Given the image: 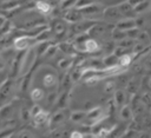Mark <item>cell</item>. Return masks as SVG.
Returning <instances> with one entry per match:
<instances>
[{
  "instance_id": "6da1fadb",
  "label": "cell",
  "mask_w": 151,
  "mask_h": 138,
  "mask_svg": "<svg viewBox=\"0 0 151 138\" xmlns=\"http://www.w3.org/2000/svg\"><path fill=\"white\" fill-rule=\"evenodd\" d=\"M37 57H38V55H37L35 51H34L32 47L28 48V50H26V52H24V55H22V60H21L19 74L24 75V74H26L27 72H29V70L33 67V64H34Z\"/></svg>"
},
{
  "instance_id": "7a4b0ae2",
  "label": "cell",
  "mask_w": 151,
  "mask_h": 138,
  "mask_svg": "<svg viewBox=\"0 0 151 138\" xmlns=\"http://www.w3.org/2000/svg\"><path fill=\"white\" fill-rule=\"evenodd\" d=\"M34 44H37L35 38L29 35V34H26V35H21V37H18V38L14 39L13 48H14V51L22 52V51H26V50L31 48Z\"/></svg>"
},
{
  "instance_id": "3957f363",
  "label": "cell",
  "mask_w": 151,
  "mask_h": 138,
  "mask_svg": "<svg viewBox=\"0 0 151 138\" xmlns=\"http://www.w3.org/2000/svg\"><path fill=\"white\" fill-rule=\"evenodd\" d=\"M53 34L57 39H64L67 34V26L66 21L64 19H53V26H52Z\"/></svg>"
},
{
  "instance_id": "277c9868",
  "label": "cell",
  "mask_w": 151,
  "mask_h": 138,
  "mask_svg": "<svg viewBox=\"0 0 151 138\" xmlns=\"http://www.w3.org/2000/svg\"><path fill=\"white\" fill-rule=\"evenodd\" d=\"M84 17L80 12L79 8L77 7H72V8H68V9H65V13L63 14V19L66 21V22H70V24H74L79 20H81Z\"/></svg>"
},
{
  "instance_id": "5b68a950",
  "label": "cell",
  "mask_w": 151,
  "mask_h": 138,
  "mask_svg": "<svg viewBox=\"0 0 151 138\" xmlns=\"http://www.w3.org/2000/svg\"><path fill=\"white\" fill-rule=\"evenodd\" d=\"M107 29V26L105 25V24H101V22H94L90 28H88V31H87V35L90 37V38H94V39H97V38H101L103 35H105L106 34V31Z\"/></svg>"
},
{
  "instance_id": "8992f818",
  "label": "cell",
  "mask_w": 151,
  "mask_h": 138,
  "mask_svg": "<svg viewBox=\"0 0 151 138\" xmlns=\"http://www.w3.org/2000/svg\"><path fill=\"white\" fill-rule=\"evenodd\" d=\"M96 22V20H85V19H81V20H79V21H77V22H74L73 24V26H72V29H73V32L74 33H77V34H79V33H87V31H88V28L93 25Z\"/></svg>"
},
{
  "instance_id": "52a82bcc",
  "label": "cell",
  "mask_w": 151,
  "mask_h": 138,
  "mask_svg": "<svg viewBox=\"0 0 151 138\" xmlns=\"http://www.w3.org/2000/svg\"><path fill=\"white\" fill-rule=\"evenodd\" d=\"M103 18L105 20H109V21H112V20L117 21L120 18H123V15L119 12L118 6H110V7H107L103 11Z\"/></svg>"
},
{
  "instance_id": "ba28073f",
  "label": "cell",
  "mask_w": 151,
  "mask_h": 138,
  "mask_svg": "<svg viewBox=\"0 0 151 138\" xmlns=\"http://www.w3.org/2000/svg\"><path fill=\"white\" fill-rule=\"evenodd\" d=\"M41 83L44 85V87L46 88H52V87H57L58 84H59V80H58V75L55 72L51 71L48 73H45L42 79H41Z\"/></svg>"
},
{
  "instance_id": "9c48e42d",
  "label": "cell",
  "mask_w": 151,
  "mask_h": 138,
  "mask_svg": "<svg viewBox=\"0 0 151 138\" xmlns=\"http://www.w3.org/2000/svg\"><path fill=\"white\" fill-rule=\"evenodd\" d=\"M103 118H104V111H103V109L99 107V106L92 107L90 111L86 112V119H87L90 123H98V121H100Z\"/></svg>"
},
{
  "instance_id": "30bf717a",
  "label": "cell",
  "mask_w": 151,
  "mask_h": 138,
  "mask_svg": "<svg viewBox=\"0 0 151 138\" xmlns=\"http://www.w3.org/2000/svg\"><path fill=\"white\" fill-rule=\"evenodd\" d=\"M114 26L118 27V28H120V29L126 31V29L132 28V27L136 26V19L134 18H131V17H123L119 20H117V22H116Z\"/></svg>"
},
{
  "instance_id": "8fae6325",
  "label": "cell",
  "mask_w": 151,
  "mask_h": 138,
  "mask_svg": "<svg viewBox=\"0 0 151 138\" xmlns=\"http://www.w3.org/2000/svg\"><path fill=\"white\" fill-rule=\"evenodd\" d=\"M65 119H66V114H65L64 111L60 110V111H57L53 116H51L48 123H50V126L53 125V129H58L65 121Z\"/></svg>"
},
{
  "instance_id": "7c38bea8",
  "label": "cell",
  "mask_w": 151,
  "mask_h": 138,
  "mask_svg": "<svg viewBox=\"0 0 151 138\" xmlns=\"http://www.w3.org/2000/svg\"><path fill=\"white\" fill-rule=\"evenodd\" d=\"M12 90H13V81L11 79H7L6 81H4L2 85L0 86V101L6 100L12 93Z\"/></svg>"
},
{
  "instance_id": "4fadbf2b",
  "label": "cell",
  "mask_w": 151,
  "mask_h": 138,
  "mask_svg": "<svg viewBox=\"0 0 151 138\" xmlns=\"http://www.w3.org/2000/svg\"><path fill=\"white\" fill-rule=\"evenodd\" d=\"M127 93H126V91H124V90H122V88H116V91L113 92V101H114V104H116V106L117 107H120V106H123L125 103H126V100H127Z\"/></svg>"
},
{
  "instance_id": "5bb4252c",
  "label": "cell",
  "mask_w": 151,
  "mask_h": 138,
  "mask_svg": "<svg viewBox=\"0 0 151 138\" xmlns=\"http://www.w3.org/2000/svg\"><path fill=\"white\" fill-rule=\"evenodd\" d=\"M32 119H33V123H34L37 126H39V125H44V124L48 123L50 116H48V113H47L46 111H44V110L41 109L39 112H37L34 116H32Z\"/></svg>"
},
{
  "instance_id": "9a60e30c",
  "label": "cell",
  "mask_w": 151,
  "mask_h": 138,
  "mask_svg": "<svg viewBox=\"0 0 151 138\" xmlns=\"http://www.w3.org/2000/svg\"><path fill=\"white\" fill-rule=\"evenodd\" d=\"M80 12H81V14H83V17L85 18V17H92V15H96V14H98L99 12H100V6H98V5H96V4H90V5H87V6H85V7H83V8H80Z\"/></svg>"
},
{
  "instance_id": "2e32d148",
  "label": "cell",
  "mask_w": 151,
  "mask_h": 138,
  "mask_svg": "<svg viewBox=\"0 0 151 138\" xmlns=\"http://www.w3.org/2000/svg\"><path fill=\"white\" fill-rule=\"evenodd\" d=\"M125 86H126L127 93L134 94V93H137V91H138L139 87L142 86V83H140V80H139L137 77H133V78H131V79L127 81V84H126Z\"/></svg>"
},
{
  "instance_id": "e0dca14e",
  "label": "cell",
  "mask_w": 151,
  "mask_h": 138,
  "mask_svg": "<svg viewBox=\"0 0 151 138\" xmlns=\"http://www.w3.org/2000/svg\"><path fill=\"white\" fill-rule=\"evenodd\" d=\"M118 61H119V58L114 53H110L103 58V64L106 68H112L118 66Z\"/></svg>"
},
{
  "instance_id": "ac0fdd59",
  "label": "cell",
  "mask_w": 151,
  "mask_h": 138,
  "mask_svg": "<svg viewBox=\"0 0 151 138\" xmlns=\"http://www.w3.org/2000/svg\"><path fill=\"white\" fill-rule=\"evenodd\" d=\"M119 116L123 120L125 121H130L133 118V111L131 109V105L124 104L123 106H120V111H119Z\"/></svg>"
},
{
  "instance_id": "d6986e66",
  "label": "cell",
  "mask_w": 151,
  "mask_h": 138,
  "mask_svg": "<svg viewBox=\"0 0 151 138\" xmlns=\"http://www.w3.org/2000/svg\"><path fill=\"white\" fill-rule=\"evenodd\" d=\"M58 48L61 51V52H64L65 54H67V55H72L73 57V54L76 53V47H74V45L72 44V42H70V41H61L59 45H58Z\"/></svg>"
},
{
  "instance_id": "ffe728a7",
  "label": "cell",
  "mask_w": 151,
  "mask_h": 138,
  "mask_svg": "<svg viewBox=\"0 0 151 138\" xmlns=\"http://www.w3.org/2000/svg\"><path fill=\"white\" fill-rule=\"evenodd\" d=\"M84 48L86 52H90V53H94V52H98L100 46L98 44V41L94 39V38H88L86 39L85 44H84Z\"/></svg>"
},
{
  "instance_id": "44dd1931",
  "label": "cell",
  "mask_w": 151,
  "mask_h": 138,
  "mask_svg": "<svg viewBox=\"0 0 151 138\" xmlns=\"http://www.w3.org/2000/svg\"><path fill=\"white\" fill-rule=\"evenodd\" d=\"M131 109H132V111H133V116L134 114H137V116H140V114H143L144 112H145V109H146V106L143 104V101L140 100V99H136V98H133V100H132V105H131Z\"/></svg>"
},
{
  "instance_id": "7402d4cb",
  "label": "cell",
  "mask_w": 151,
  "mask_h": 138,
  "mask_svg": "<svg viewBox=\"0 0 151 138\" xmlns=\"http://www.w3.org/2000/svg\"><path fill=\"white\" fill-rule=\"evenodd\" d=\"M13 113H14V109L11 104H5L0 107V118L1 119L7 120V119L12 118Z\"/></svg>"
},
{
  "instance_id": "603a6c76",
  "label": "cell",
  "mask_w": 151,
  "mask_h": 138,
  "mask_svg": "<svg viewBox=\"0 0 151 138\" xmlns=\"http://www.w3.org/2000/svg\"><path fill=\"white\" fill-rule=\"evenodd\" d=\"M118 9H119V12L122 13L123 17H130L132 13H134L133 6H132L127 0H126L125 2L119 4V5H118Z\"/></svg>"
},
{
  "instance_id": "cb8c5ba5",
  "label": "cell",
  "mask_w": 151,
  "mask_h": 138,
  "mask_svg": "<svg viewBox=\"0 0 151 138\" xmlns=\"http://www.w3.org/2000/svg\"><path fill=\"white\" fill-rule=\"evenodd\" d=\"M35 9L42 14H48L52 11V6L46 2V0H39L35 2Z\"/></svg>"
},
{
  "instance_id": "d4e9b609",
  "label": "cell",
  "mask_w": 151,
  "mask_h": 138,
  "mask_svg": "<svg viewBox=\"0 0 151 138\" xmlns=\"http://www.w3.org/2000/svg\"><path fill=\"white\" fill-rule=\"evenodd\" d=\"M151 9V0H142L140 2H138L134 7H133V11L136 14L138 13H143V12H146Z\"/></svg>"
},
{
  "instance_id": "484cf974",
  "label": "cell",
  "mask_w": 151,
  "mask_h": 138,
  "mask_svg": "<svg viewBox=\"0 0 151 138\" xmlns=\"http://www.w3.org/2000/svg\"><path fill=\"white\" fill-rule=\"evenodd\" d=\"M133 55H134V53H125V54H123L122 57H119V61H118V65L120 66V67H127L131 63H132V60H133Z\"/></svg>"
},
{
  "instance_id": "4316f807",
  "label": "cell",
  "mask_w": 151,
  "mask_h": 138,
  "mask_svg": "<svg viewBox=\"0 0 151 138\" xmlns=\"http://www.w3.org/2000/svg\"><path fill=\"white\" fill-rule=\"evenodd\" d=\"M70 119L72 121H74V123H83L86 119V112L85 111H80V110L73 111L70 114Z\"/></svg>"
},
{
  "instance_id": "83f0119b",
  "label": "cell",
  "mask_w": 151,
  "mask_h": 138,
  "mask_svg": "<svg viewBox=\"0 0 151 138\" xmlns=\"http://www.w3.org/2000/svg\"><path fill=\"white\" fill-rule=\"evenodd\" d=\"M125 37H126V32L124 29H120V28H118L116 26L111 29V38H112V40H114V41L118 42L119 40L124 39Z\"/></svg>"
},
{
  "instance_id": "f1b7e54d",
  "label": "cell",
  "mask_w": 151,
  "mask_h": 138,
  "mask_svg": "<svg viewBox=\"0 0 151 138\" xmlns=\"http://www.w3.org/2000/svg\"><path fill=\"white\" fill-rule=\"evenodd\" d=\"M34 38H35L37 42H38V41H51V38H52V31L47 27L46 29H44V31H41L39 34H37Z\"/></svg>"
},
{
  "instance_id": "f546056e",
  "label": "cell",
  "mask_w": 151,
  "mask_h": 138,
  "mask_svg": "<svg viewBox=\"0 0 151 138\" xmlns=\"http://www.w3.org/2000/svg\"><path fill=\"white\" fill-rule=\"evenodd\" d=\"M50 44H51V41H38L37 42V46L34 48L37 55H42L46 52V50L50 46Z\"/></svg>"
},
{
  "instance_id": "4dcf8cb0",
  "label": "cell",
  "mask_w": 151,
  "mask_h": 138,
  "mask_svg": "<svg viewBox=\"0 0 151 138\" xmlns=\"http://www.w3.org/2000/svg\"><path fill=\"white\" fill-rule=\"evenodd\" d=\"M31 99L33 100V101H40L42 98H44V96H45V93H44V91L40 88V87H34V88H32V91H31Z\"/></svg>"
},
{
  "instance_id": "1f68e13d",
  "label": "cell",
  "mask_w": 151,
  "mask_h": 138,
  "mask_svg": "<svg viewBox=\"0 0 151 138\" xmlns=\"http://www.w3.org/2000/svg\"><path fill=\"white\" fill-rule=\"evenodd\" d=\"M59 51V48H58V45H55V44H50V46L47 47V50H46V52L44 53V55L46 57V58H52V57H54L55 54H57V52Z\"/></svg>"
},
{
  "instance_id": "d6a6232c",
  "label": "cell",
  "mask_w": 151,
  "mask_h": 138,
  "mask_svg": "<svg viewBox=\"0 0 151 138\" xmlns=\"http://www.w3.org/2000/svg\"><path fill=\"white\" fill-rule=\"evenodd\" d=\"M72 61H73V60H72V55H70V57H67V58L60 59L59 63H58V65H59V67H60L61 70H67V68L71 67Z\"/></svg>"
},
{
  "instance_id": "836d02e7",
  "label": "cell",
  "mask_w": 151,
  "mask_h": 138,
  "mask_svg": "<svg viewBox=\"0 0 151 138\" xmlns=\"http://www.w3.org/2000/svg\"><path fill=\"white\" fill-rule=\"evenodd\" d=\"M20 118L22 121H28L31 118H32V114H31V109L26 107V106H22L21 110H20Z\"/></svg>"
},
{
  "instance_id": "e575fe53",
  "label": "cell",
  "mask_w": 151,
  "mask_h": 138,
  "mask_svg": "<svg viewBox=\"0 0 151 138\" xmlns=\"http://www.w3.org/2000/svg\"><path fill=\"white\" fill-rule=\"evenodd\" d=\"M78 0H60V9L65 11V9H68V8H72V7H76V4H77Z\"/></svg>"
},
{
  "instance_id": "d590c367",
  "label": "cell",
  "mask_w": 151,
  "mask_h": 138,
  "mask_svg": "<svg viewBox=\"0 0 151 138\" xmlns=\"http://www.w3.org/2000/svg\"><path fill=\"white\" fill-rule=\"evenodd\" d=\"M133 44H134V39H131V38H127V37H125L124 39H122V40L118 41V45H119V46L125 47V48H127V50H129V48H132Z\"/></svg>"
},
{
  "instance_id": "8d00e7d4",
  "label": "cell",
  "mask_w": 151,
  "mask_h": 138,
  "mask_svg": "<svg viewBox=\"0 0 151 138\" xmlns=\"http://www.w3.org/2000/svg\"><path fill=\"white\" fill-rule=\"evenodd\" d=\"M125 32H126V37H127V38H131V39H134V40H136L137 37H138V34H139V32H140V29H139V27L134 26V27H132V28L126 29Z\"/></svg>"
},
{
  "instance_id": "74e56055",
  "label": "cell",
  "mask_w": 151,
  "mask_h": 138,
  "mask_svg": "<svg viewBox=\"0 0 151 138\" xmlns=\"http://www.w3.org/2000/svg\"><path fill=\"white\" fill-rule=\"evenodd\" d=\"M29 83H31V73H29V72H27L26 74H24V79H22V83H21L20 90H21L22 92L27 91V88H28V85H29Z\"/></svg>"
},
{
  "instance_id": "f35d334b",
  "label": "cell",
  "mask_w": 151,
  "mask_h": 138,
  "mask_svg": "<svg viewBox=\"0 0 151 138\" xmlns=\"http://www.w3.org/2000/svg\"><path fill=\"white\" fill-rule=\"evenodd\" d=\"M67 99H68V97H67V92H64L63 94H60V96H58V98H57V101H55V104L59 106V107H65L66 106V103H67Z\"/></svg>"
},
{
  "instance_id": "ab89813d",
  "label": "cell",
  "mask_w": 151,
  "mask_h": 138,
  "mask_svg": "<svg viewBox=\"0 0 151 138\" xmlns=\"http://www.w3.org/2000/svg\"><path fill=\"white\" fill-rule=\"evenodd\" d=\"M80 68H81V67L77 66V67H74V68L72 70V72L70 73V75H71V78H72L73 81H77V80L81 79V73H83V71H81Z\"/></svg>"
},
{
  "instance_id": "60d3db41",
  "label": "cell",
  "mask_w": 151,
  "mask_h": 138,
  "mask_svg": "<svg viewBox=\"0 0 151 138\" xmlns=\"http://www.w3.org/2000/svg\"><path fill=\"white\" fill-rule=\"evenodd\" d=\"M136 40H137V41H140V42H143V44L146 45V44L150 41V37H149V34L146 33V31H140Z\"/></svg>"
},
{
  "instance_id": "b9f144b4",
  "label": "cell",
  "mask_w": 151,
  "mask_h": 138,
  "mask_svg": "<svg viewBox=\"0 0 151 138\" xmlns=\"http://www.w3.org/2000/svg\"><path fill=\"white\" fill-rule=\"evenodd\" d=\"M143 50H145V44H143V42H140V41H134V44H133V46H132V53H134V54H138V53H140V52H143Z\"/></svg>"
},
{
  "instance_id": "7bdbcfd3",
  "label": "cell",
  "mask_w": 151,
  "mask_h": 138,
  "mask_svg": "<svg viewBox=\"0 0 151 138\" xmlns=\"http://www.w3.org/2000/svg\"><path fill=\"white\" fill-rule=\"evenodd\" d=\"M104 91H105V93H109V94L110 93H113L116 91V83L112 81V80L107 81L105 84V86H104Z\"/></svg>"
},
{
  "instance_id": "ee69618b",
  "label": "cell",
  "mask_w": 151,
  "mask_h": 138,
  "mask_svg": "<svg viewBox=\"0 0 151 138\" xmlns=\"http://www.w3.org/2000/svg\"><path fill=\"white\" fill-rule=\"evenodd\" d=\"M140 100L143 101V104H144L145 106L151 107V93H150V92H145V93L142 96Z\"/></svg>"
},
{
  "instance_id": "f6af8a7d",
  "label": "cell",
  "mask_w": 151,
  "mask_h": 138,
  "mask_svg": "<svg viewBox=\"0 0 151 138\" xmlns=\"http://www.w3.org/2000/svg\"><path fill=\"white\" fill-rule=\"evenodd\" d=\"M57 98H58V93L55 91L53 92H50L46 97V100H47V104H55L57 101Z\"/></svg>"
},
{
  "instance_id": "bcb514c9",
  "label": "cell",
  "mask_w": 151,
  "mask_h": 138,
  "mask_svg": "<svg viewBox=\"0 0 151 138\" xmlns=\"http://www.w3.org/2000/svg\"><path fill=\"white\" fill-rule=\"evenodd\" d=\"M92 2H93L92 0H78V1H77V4H76V7L80 9V8H83V7L87 6V5L92 4Z\"/></svg>"
},
{
  "instance_id": "7dc6e473",
  "label": "cell",
  "mask_w": 151,
  "mask_h": 138,
  "mask_svg": "<svg viewBox=\"0 0 151 138\" xmlns=\"http://www.w3.org/2000/svg\"><path fill=\"white\" fill-rule=\"evenodd\" d=\"M70 137L71 138H80V137H83V133L79 131H73L70 133Z\"/></svg>"
},
{
  "instance_id": "c3c4849f",
  "label": "cell",
  "mask_w": 151,
  "mask_h": 138,
  "mask_svg": "<svg viewBox=\"0 0 151 138\" xmlns=\"http://www.w3.org/2000/svg\"><path fill=\"white\" fill-rule=\"evenodd\" d=\"M40 110H41V107H40L39 105H33V107L31 109V114L34 116V114H35L37 112H39Z\"/></svg>"
},
{
  "instance_id": "681fc988",
  "label": "cell",
  "mask_w": 151,
  "mask_h": 138,
  "mask_svg": "<svg viewBox=\"0 0 151 138\" xmlns=\"http://www.w3.org/2000/svg\"><path fill=\"white\" fill-rule=\"evenodd\" d=\"M144 25V19L143 18H137L136 19V26L137 27H140V26H143Z\"/></svg>"
},
{
  "instance_id": "f907efd6",
  "label": "cell",
  "mask_w": 151,
  "mask_h": 138,
  "mask_svg": "<svg viewBox=\"0 0 151 138\" xmlns=\"http://www.w3.org/2000/svg\"><path fill=\"white\" fill-rule=\"evenodd\" d=\"M133 71L134 72H140V71H143V66L140 64H136V65H133Z\"/></svg>"
},
{
  "instance_id": "816d5d0a",
  "label": "cell",
  "mask_w": 151,
  "mask_h": 138,
  "mask_svg": "<svg viewBox=\"0 0 151 138\" xmlns=\"http://www.w3.org/2000/svg\"><path fill=\"white\" fill-rule=\"evenodd\" d=\"M6 22V18H5V15H1L0 14V28L2 27V25Z\"/></svg>"
},
{
  "instance_id": "f5cc1de1",
  "label": "cell",
  "mask_w": 151,
  "mask_h": 138,
  "mask_svg": "<svg viewBox=\"0 0 151 138\" xmlns=\"http://www.w3.org/2000/svg\"><path fill=\"white\" fill-rule=\"evenodd\" d=\"M127 1H129V2H130V4H131V5L133 6V7H134V6H136V5L138 4V2H140L142 0H127Z\"/></svg>"
},
{
  "instance_id": "db71d44e",
  "label": "cell",
  "mask_w": 151,
  "mask_h": 138,
  "mask_svg": "<svg viewBox=\"0 0 151 138\" xmlns=\"http://www.w3.org/2000/svg\"><path fill=\"white\" fill-rule=\"evenodd\" d=\"M4 68H5V61H4V59L0 57V71L4 70Z\"/></svg>"
},
{
  "instance_id": "11a10c76",
  "label": "cell",
  "mask_w": 151,
  "mask_h": 138,
  "mask_svg": "<svg viewBox=\"0 0 151 138\" xmlns=\"http://www.w3.org/2000/svg\"><path fill=\"white\" fill-rule=\"evenodd\" d=\"M149 87H150V88H151V78H150V79H149Z\"/></svg>"
},
{
  "instance_id": "9f6ffc18",
  "label": "cell",
  "mask_w": 151,
  "mask_h": 138,
  "mask_svg": "<svg viewBox=\"0 0 151 138\" xmlns=\"http://www.w3.org/2000/svg\"><path fill=\"white\" fill-rule=\"evenodd\" d=\"M150 109H151V107H150ZM150 112H151V110H150Z\"/></svg>"
},
{
  "instance_id": "6f0895ef",
  "label": "cell",
  "mask_w": 151,
  "mask_h": 138,
  "mask_svg": "<svg viewBox=\"0 0 151 138\" xmlns=\"http://www.w3.org/2000/svg\"><path fill=\"white\" fill-rule=\"evenodd\" d=\"M35 1H39V0H35Z\"/></svg>"
}]
</instances>
